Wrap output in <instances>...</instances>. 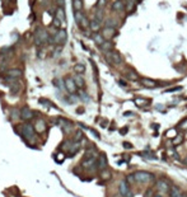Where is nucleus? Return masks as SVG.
<instances>
[{"label":"nucleus","mask_w":187,"mask_h":197,"mask_svg":"<svg viewBox=\"0 0 187 197\" xmlns=\"http://www.w3.org/2000/svg\"><path fill=\"white\" fill-rule=\"evenodd\" d=\"M96 158H85L84 160H83V163H82V165L84 168H92L93 165H96Z\"/></svg>","instance_id":"f3484780"},{"label":"nucleus","mask_w":187,"mask_h":197,"mask_svg":"<svg viewBox=\"0 0 187 197\" xmlns=\"http://www.w3.org/2000/svg\"><path fill=\"white\" fill-rule=\"evenodd\" d=\"M134 178H135V182H140V183L151 182V181L155 179L154 174L146 173V172H136V173H134Z\"/></svg>","instance_id":"7ed1b4c3"},{"label":"nucleus","mask_w":187,"mask_h":197,"mask_svg":"<svg viewBox=\"0 0 187 197\" xmlns=\"http://www.w3.org/2000/svg\"><path fill=\"white\" fill-rule=\"evenodd\" d=\"M34 131L38 132V133H42L46 131V122H45L43 120H37L36 122H34V126H33Z\"/></svg>","instance_id":"9b49d317"},{"label":"nucleus","mask_w":187,"mask_h":197,"mask_svg":"<svg viewBox=\"0 0 187 197\" xmlns=\"http://www.w3.org/2000/svg\"><path fill=\"white\" fill-rule=\"evenodd\" d=\"M126 76L129 79H130V80H138V79H139V76H138V74L135 71H127V74H126Z\"/></svg>","instance_id":"cd10ccee"},{"label":"nucleus","mask_w":187,"mask_h":197,"mask_svg":"<svg viewBox=\"0 0 187 197\" xmlns=\"http://www.w3.org/2000/svg\"><path fill=\"white\" fill-rule=\"evenodd\" d=\"M104 5H106V0H98V3H97V6H98V8H103Z\"/></svg>","instance_id":"58836bf2"},{"label":"nucleus","mask_w":187,"mask_h":197,"mask_svg":"<svg viewBox=\"0 0 187 197\" xmlns=\"http://www.w3.org/2000/svg\"><path fill=\"white\" fill-rule=\"evenodd\" d=\"M112 10L113 12H124L125 10V4L122 0H116L112 4Z\"/></svg>","instance_id":"ddd939ff"},{"label":"nucleus","mask_w":187,"mask_h":197,"mask_svg":"<svg viewBox=\"0 0 187 197\" xmlns=\"http://www.w3.org/2000/svg\"><path fill=\"white\" fill-rule=\"evenodd\" d=\"M157 188L160 191V192H168V189H169V184L166 182V181H158L157 182Z\"/></svg>","instance_id":"4468645a"},{"label":"nucleus","mask_w":187,"mask_h":197,"mask_svg":"<svg viewBox=\"0 0 187 197\" xmlns=\"http://www.w3.org/2000/svg\"><path fill=\"white\" fill-rule=\"evenodd\" d=\"M19 117V113H18V109H13V113H12V118L15 120Z\"/></svg>","instance_id":"4c0bfd02"},{"label":"nucleus","mask_w":187,"mask_h":197,"mask_svg":"<svg viewBox=\"0 0 187 197\" xmlns=\"http://www.w3.org/2000/svg\"><path fill=\"white\" fill-rule=\"evenodd\" d=\"M73 80H74V83H75L76 88H83V87L85 85V81H84V79H83L82 75H78V74H76V75L73 78Z\"/></svg>","instance_id":"2eb2a0df"},{"label":"nucleus","mask_w":187,"mask_h":197,"mask_svg":"<svg viewBox=\"0 0 187 197\" xmlns=\"http://www.w3.org/2000/svg\"><path fill=\"white\" fill-rule=\"evenodd\" d=\"M126 130H127V129H122V131H121V133H126Z\"/></svg>","instance_id":"49530a36"},{"label":"nucleus","mask_w":187,"mask_h":197,"mask_svg":"<svg viewBox=\"0 0 187 197\" xmlns=\"http://www.w3.org/2000/svg\"><path fill=\"white\" fill-rule=\"evenodd\" d=\"M182 197H187V196H186V195H183V196H182Z\"/></svg>","instance_id":"8fccbe9b"},{"label":"nucleus","mask_w":187,"mask_h":197,"mask_svg":"<svg viewBox=\"0 0 187 197\" xmlns=\"http://www.w3.org/2000/svg\"><path fill=\"white\" fill-rule=\"evenodd\" d=\"M22 130V136L28 140H32V141H36V135H34V129L33 126L30 125V123H24L23 126H21Z\"/></svg>","instance_id":"f03ea898"},{"label":"nucleus","mask_w":187,"mask_h":197,"mask_svg":"<svg viewBox=\"0 0 187 197\" xmlns=\"http://www.w3.org/2000/svg\"><path fill=\"white\" fill-rule=\"evenodd\" d=\"M96 163H97V167H98L99 169H104V168L107 167L108 161H107V158H106V155L104 154H101V155H99V158H98V160H97Z\"/></svg>","instance_id":"f8f14e48"},{"label":"nucleus","mask_w":187,"mask_h":197,"mask_svg":"<svg viewBox=\"0 0 187 197\" xmlns=\"http://www.w3.org/2000/svg\"><path fill=\"white\" fill-rule=\"evenodd\" d=\"M80 140H83V132L80 131V130H78V131H76V133H75V136H74V140H73V141L79 142Z\"/></svg>","instance_id":"2f4dec72"},{"label":"nucleus","mask_w":187,"mask_h":197,"mask_svg":"<svg viewBox=\"0 0 187 197\" xmlns=\"http://www.w3.org/2000/svg\"><path fill=\"white\" fill-rule=\"evenodd\" d=\"M52 25H54L55 28H60V27H61V22H60L57 18H54V21H52Z\"/></svg>","instance_id":"c9c22d12"},{"label":"nucleus","mask_w":187,"mask_h":197,"mask_svg":"<svg viewBox=\"0 0 187 197\" xmlns=\"http://www.w3.org/2000/svg\"><path fill=\"white\" fill-rule=\"evenodd\" d=\"M179 129L181 130H185V129H187V120H185L183 122H181L179 123Z\"/></svg>","instance_id":"ea45409f"},{"label":"nucleus","mask_w":187,"mask_h":197,"mask_svg":"<svg viewBox=\"0 0 187 197\" xmlns=\"http://www.w3.org/2000/svg\"><path fill=\"white\" fill-rule=\"evenodd\" d=\"M34 116V113L32 112V109H30L28 107H24L21 109V112H19V117H21L22 120L27 121V120H31L32 117Z\"/></svg>","instance_id":"9d476101"},{"label":"nucleus","mask_w":187,"mask_h":197,"mask_svg":"<svg viewBox=\"0 0 187 197\" xmlns=\"http://www.w3.org/2000/svg\"><path fill=\"white\" fill-rule=\"evenodd\" d=\"M118 83H120V85H122V87H126V83H125L124 80H120Z\"/></svg>","instance_id":"c03bdc74"},{"label":"nucleus","mask_w":187,"mask_h":197,"mask_svg":"<svg viewBox=\"0 0 187 197\" xmlns=\"http://www.w3.org/2000/svg\"><path fill=\"white\" fill-rule=\"evenodd\" d=\"M185 164H186V165H187V158H186V159H185Z\"/></svg>","instance_id":"09e8293b"},{"label":"nucleus","mask_w":187,"mask_h":197,"mask_svg":"<svg viewBox=\"0 0 187 197\" xmlns=\"http://www.w3.org/2000/svg\"><path fill=\"white\" fill-rule=\"evenodd\" d=\"M140 81H141V84H143L144 87H146V88H155L157 87V83L154 80H151V79L144 78V79H141Z\"/></svg>","instance_id":"aec40b11"},{"label":"nucleus","mask_w":187,"mask_h":197,"mask_svg":"<svg viewBox=\"0 0 187 197\" xmlns=\"http://www.w3.org/2000/svg\"><path fill=\"white\" fill-rule=\"evenodd\" d=\"M99 47H101L102 51H104V52H108V51H112V49H113V43L109 42V41H104V42H103Z\"/></svg>","instance_id":"412c9836"},{"label":"nucleus","mask_w":187,"mask_h":197,"mask_svg":"<svg viewBox=\"0 0 187 197\" xmlns=\"http://www.w3.org/2000/svg\"><path fill=\"white\" fill-rule=\"evenodd\" d=\"M118 191H120L121 196L124 197H133V195H131V191H130V187H129V184L126 181H121L120 184H118Z\"/></svg>","instance_id":"0eeeda50"},{"label":"nucleus","mask_w":187,"mask_h":197,"mask_svg":"<svg viewBox=\"0 0 187 197\" xmlns=\"http://www.w3.org/2000/svg\"><path fill=\"white\" fill-rule=\"evenodd\" d=\"M93 41L96 42L97 46H101V44H102L103 42H104L106 40L102 37V34H101V33H94V34H93Z\"/></svg>","instance_id":"4be33fe9"},{"label":"nucleus","mask_w":187,"mask_h":197,"mask_svg":"<svg viewBox=\"0 0 187 197\" xmlns=\"http://www.w3.org/2000/svg\"><path fill=\"white\" fill-rule=\"evenodd\" d=\"M124 146H125V148H131V145H130V144H127V142H125Z\"/></svg>","instance_id":"a18cd8bd"},{"label":"nucleus","mask_w":187,"mask_h":197,"mask_svg":"<svg viewBox=\"0 0 187 197\" xmlns=\"http://www.w3.org/2000/svg\"><path fill=\"white\" fill-rule=\"evenodd\" d=\"M55 18H57L61 23H64V22L66 21V17H65V12H64V8H57V12H56V15H55Z\"/></svg>","instance_id":"a211bd4d"},{"label":"nucleus","mask_w":187,"mask_h":197,"mask_svg":"<svg viewBox=\"0 0 187 197\" xmlns=\"http://www.w3.org/2000/svg\"><path fill=\"white\" fill-rule=\"evenodd\" d=\"M73 8L75 12H80L83 9V1L82 0H73Z\"/></svg>","instance_id":"a878e982"},{"label":"nucleus","mask_w":187,"mask_h":197,"mask_svg":"<svg viewBox=\"0 0 187 197\" xmlns=\"http://www.w3.org/2000/svg\"><path fill=\"white\" fill-rule=\"evenodd\" d=\"M111 177V173H109V170H103L101 173V178L102 179H108V178Z\"/></svg>","instance_id":"f704fd0d"},{"label":"nucleus","mask_w":187,"mask_h":197,"mask_svg":"<svg viewBox=\"0 0 187 197\" xmlns=\"http://www.w3.org/2000/svg\"><path fill=\"white\" fill-rule=\"evenodd\" d=\"M182 192L181 189L178 188V187H175L173 186L172 188H170V197H182Z\"/></svg>","instance_id":"393cba45"},{"label":"nucleus","mask_w":187,"mask_h":197,"mask_svg":"<svg viewBox=\"0 0 187 197\" xmlns=\"http://www.w3.org/2000/svg\"><path fill=\"white\" fill-rule=\"evenodd\" d=\"M181 87H176V88H172V89H168V90H167V92H168V93H169V92H176V90H181Z\"/></svg>","instance_id":"37998d69"},{"label":"nucleus","mask_w":187,"mask_h":197,"mask_svg":"<svg viewBox=\"0 0 187 197\" xmlns=\"http://www.w3.org/2000/svg\"><path fill=\"white\" fill-rule=\"evenodd\" d=\"M8 76L9 78H13V79H18L22 76V70L19 69H12L8 71Z\"/></svg>","instance_id":"dca6fc26"},{"label":"nucleus","mask_w":187,"mask_h":197,"mask_svg":"<svg viewBox=\"0 0 187 197\" xmlns=\"http://www.w3.org/2000/svg\"><path fill=\"white\" fill-rule=\"evenodd\" d=\"M64 85H65L66 90L69 92L70 94H74L76 92V85H75V83H74L73 78H66L65 81H64Z\"/></svg>","instance_id":"6e6552de"},{"label":"nucleus","mask_w":187,"mask_h":197,"mask_svg":"<svg viewBox=\"0 0 187 197\" xmlns=\"http://www.w3.org/2000/svg\"><path fill=\"white\" fill-rule=\"evenodd\" d=\"M154 197H162V196H160V195H155V196H154Z\"/></svg>","instance_id":"de8ad7c7"},{"label":"nucleus","mask_w":187,"mask_h":197,"mask_svg":"<svg viewBox=\"0 0 187 197\" xmlns=\"http://www.w3.org/2000/svg\"><path fill=\"white\" fill-rule=\"evenodd\" d=\"M57 5H59V8H64V5H65V0H56Z\"/></svg>","instance_id":"a19ab883"},{"label":"nucleus","mask_w":187,"mask_h":197,"mask_svg":"<svg viewBox=\"0 0 187 197\" xmlns=\"http://www.w3.org/2000/svg\"><path fill=\"white\" fill-rule=\"evenodd\" d=\"M74 71H75L78 75L84 74V71H85V66L83 65V64H75V65H74Z\"/></svg>","instance_id":"5701e85b"},{"label":"nucleus","mask_w":187,"mask_h":197,"mask_svg":"<svg viewBox=\"0 0 187 197\" xmlns=\"http://www.w3.org/2000/svg\"><path fill=\"white\" fill-rule=\"evenodd\" d=\"M106 27L115 28V29H116V27H117V22H116L115 19H107V22H106Z\"/></svg>","instance_id":"bb28decb"},{"label":"nucleus","mask_w":187,"mask_h":197,"mask_svg":"<svg viewBox=\"0 0 187 197\" xmlns=\"http://www.w3.org/2000/svg\"><path fill=\"white\" fill-rule=\"evenodd\" d=\"M89 28H91L93 32L98 33V31L101 29V23H99L98 21H96V19H93V21L89 22Z\"/></svg>","instance_id":"6ab92c4d"},{"label":"nucleus","mask_w":187,"mask_h":197,"mask_svg":"<svg viewBox=\"0 0 187 197\" xmlns=\"http://www.w3.org/2000/svg\"><path fill=\"white\" fill-rule=\"evenodd\" d=\"M54 43L55 44H64L67 40V33L65 29H60L59 32H56V34L52 37Z\"/></svg>","instance_id":"423d86ee"},{"label":"nucleus","mask_w":187,"mask_h":197,"mask_svg":"<svg viewBox=\"0 0 187 197\" xmlns=\"http://www.w3.org/2000/svg\"><path fill=\"white\" fill-rule=\"evenodd\" d=\"M106 60L112 64V65H120L122 62V59L121 56L118 55L117 52H115V51H108V52H106Z\"/></svg>","instance_id":"39448f33"},{"label":"nucleus","mask_w":187,"mask_h":197,"mask_svg":"<svg viewBox=\"0 0 187 197\" xmlns=\"http://www.w3.org/2000/svg\"><path fill=\"white\" fill-rule=\"evenodd\" d=\"M126 8H127V10H130V12L133 10V9L135 8V0H129Z\"/></svg>","instance_id":"72a5a7b5"},{"label":"nucleus","mask_w":187,"mask_h":197,"mask_svg":"<svg viewBox=\"0 0 187 197\" xmlns=\"http://www.w3.org/2000/svg\"><path fill=\"white\" fill-rule=\"evenodd\" d=\"M135 103H136L138 106H145V104L149 103V101L144 99V98H136V99H135Z\"/></svg>","instance_id":"c756f323"},{"label":"nucleus","mask_w":187,"mask_h":197,"mask_svg":"<svg viewBox=\"0 0 187 197\" xmlns=\"http://www.w3.org/2000/svg\"><path fill=\"white\" fill-rule=\"evenodd\" d=\"M125 181H126V182H129V183H134V182H135L134 174H130V176H129V177H127V178H126V179H125Z\"/></svg>","instance_id":"e433bc0d"},{"label":"nucleus","mask_w":187,"mask_h":197,"mask_svg":"<svg viewBox=\"0 0 187 197\" xmlns=\"http://www.w3.org/2000/svg\"><path fill=\"white\" fill-rule=\"evenodd\" d=\"M74 18H75L76 24H78L79 27L82 28V29H85V28L89 27V21H88V18H87L82 12H75V13H74Z\"/></svg>","instance_id":"20e7f679"},{"label":"nucleus","mask_w":187,"mask_h":197,"mask_svg":"<svg viewBox=\"0 0 187 197\" xmlns=\"http://www.w3.org/2000/svg\"><path fill=\"white\" fill-rule=\"evenodd\" d=\"M97 157V153L94 149H88L85 151V158H96Z\"/></svg>","instance_id":"c85d7f7f"},{"label":"nucleus","mask_w":187,"mask_h":197,"mask_svg":"<svg viewBox=\"0 0 187 197\" xmlns=\"http://www.w3.org/2000/svg\"><path fill=\"white\" fill-rule=\"evenodd\" d=\"M19 89H21V84H19L17 80L12 81V84H10V92H12V93L13 94H17L19 92Z\"/></svg>","instance_id":"b1692460"},{"label":"nucleus","mask_w":187,"mask_h":197,"mask_svg":"<svg viewBox=\"0 0 187 197\" xmlns=\"http://www.w3.org/2000/svg\"><path fill=\"white\" fill-rule=\"evenodd\" d=\"M116 34H117V32H116L115 28H108V27H104L102 31V37L104 38V40H111V38H113Z\"/></svg>","instance_id":"1a4fd4ad"},{"label":"nucleus","mask_w":187,"mask_h":197,"mask_svg":"<svg viewBox=\"0 0 187 197\" xmlns=\"http://www.w3.org/2000/svg\"><path fill=\"white\" fill-rule=\"evenodd\" d=\"M48 36H50V34L47 33L46 29H43L42 27H37L36 31H34V34H33L34 43H36V46H42V44L47 43Z\"/></svg>","instance_id":"f257e3e1"},{"label":"nucleus","mask_w":187,"mask_h":197,"mask_svg":"<svg viewBox=\"0 0 187 197\" xmlns=\"http://www.w3.org/2000/svg\"><path fill=\"white\" fill-rule=\"evenodd\" d=\"M94 19H96V21H98L99 23H102V21H103V12L101 10V9L96 12V17H94Z\"/></svg>","instance_id":"7c9ffc66"},{"label":"nucleus","mask_w":187,"mask_h":197,"mask_svg":"<svg viewBox=\"0 0 187 197\" xmlns=\"http://www.w3.org/2000/svg\"><path fill=\"white\" fill-rule=\"evenodd\" d=\"M182 141H183V136H182V135L176 136L175 140H173V145H178V144H181Z\"/></svg>","instance_id":"473e14b6"},{"label":"nucleus","mask_w":187,"mask_h":197,"mask_svg":"<svg viewBox=\"0 0 187 197\" xmlns=\"http://www.w3.org/2000/svg\"><path fill=\"white\" fill-rule=\"evenodd\" d=\"M56 159H57V161H61V159H64V154H61V153H59V154L56 155Z\"/></svg>","instance_id":"79ce46f5"}]
</instances>
